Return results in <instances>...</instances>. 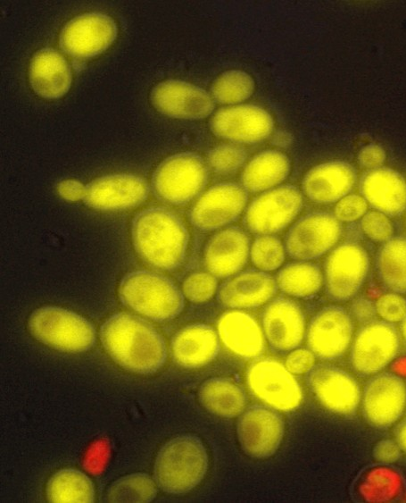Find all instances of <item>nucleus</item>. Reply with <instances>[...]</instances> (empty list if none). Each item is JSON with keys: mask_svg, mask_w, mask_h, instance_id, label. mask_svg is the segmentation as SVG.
Wrapping results in <instances>:
<instances>
[{"mask_svg": "<svg viewBox=\"0 0 406 503\" xmlns=\"http://www.w3.org/2000/svg\"><path fill=\"white\" fill-rule=\"evenodd\" d=\"M99 338L108 356L131 373L154 374L168 357L162 334L146 318L131 313L111 314L102 323Z\"/></svg>", "mask_w": 406, "mask_h": 503, "instance_id": "1", "label": "nucleus"}, {"mask_svg": "<svg viewBox=\"0 0 406 503\" xmlns=\"http://www.w3.org/2000/svg\"><path fill=\"white\" fill-rule=\"evenodd\" d=\"M133 247L147 265L173 272L184 263L189 232L182 218L163 206H151L137 213L130 226Z\"/></svg>", "mask_w": 406, "mask_h": 503, "instance_id": "2", "label": "nucleus"}, {"mask_svg": "<svg viewBox=\"0 0 406 503\" xmlns=\"http://www.w3.org/2000/svg\"><path fill=\"white\" fill-rule=\"evenodd\" d=\"M208 465L207 450L200 437L179 434L158 450L153 463V479L163 492L183 495L201 483Z\"/></svg>", "mask_w": 406, "mask_h": 503, "instance_id": "3", "label": "nucleus"}, {"mask_svg": "<svg viewBox=\"0 0 406 503\" xmlns=\"http://www.w3.org/2000/svg\"><path fill=\"white\" fill-rule=\"evenodd\" d=\"M118 297L124 306L155 323L177 318L185 307V297L175 282L149 270L124 274L119 283Z\"/></svg>", "mask_w": 406, "mask_h": 503, "instance_id": "4", "label": "nucleus"}, {"mask_svg": "<svg viewBox=\"0 0 406 503\" xmlns=\"http://www.w3.org/2000/svg\"><path fill=\"white\" fill-rule=\"evenodd\" d=\"M27 327L41 344L65 353H84L96 343V330L83 315L58 306H42L29 315Z\"/></svg>", "mask_w": 406, "mask_h": 503, "instance_id": "5", "label": "nucleus"}, {"mask_svg": "<svg viewBox=\"0 0 406 503\" xmlns=\"http://www.w3.org/2000/svg\"><path fill=\"white\" fill-rule=\"evenodd\" d=\"M210 169L200 155L186 151L164 158L154 169L151 187L154 196L171 205H185L203 192Z\"/></svg>", "mask_w": 406, "mask_h": 503, "instance_id": "6", "label": "nucleus"}, {"mask_svg": "<svg viewBox=\"0 0 406 503\" xmlns=\"http://www.w3.org/2000/svg\"><path fill=\"white\" fill-rule=\"evenodd\" d=\"M303 206V197L294 185L284 184L261 193L246 206L244 228L258 235H274L294 222Z\"/></svg>", "mask_w": 406, "mask_h": 503, "instance_id": "7", "label": "nucleus"}, {"mask_svg": "<svg viewBox=\"0 0 406 503\" xmlns=\"http://www.w3.org/2000/svg\"><path fill=\"white\" fill-rule=\"evenodd\" d=\"M400 332L383 320L364 323L352 339L349 363L360 376L378 373L398 356L401 348Z\"/></svg>", "mask_w": 406, "mask_h": 503, "instance_id": "8", "label": "nucleus"}, {"mask_svg": "<svg viewBox=\"0 0 406 503\" xmlns=\"http://www.w3.org/2000/svg\"><path fill=\"white\" fill-rule=\"evenodd\" d=\"M367 250L359 243L344 242L327 256L323 279L327 296L336 302H346L359 293L369 271Z\"/></svg>", "mask_w": 406, "mask_h": 503, "instance_id": "9", "label": "nucleus"}, {"mask_svg": "<svg viewBox=\"0 0 406 503\" xmlns=\"http://www.w3.org/2000/svg\"><path fill=\"white\" fill-rule=\"evenodd\" d=\"M342 232V223L333 214L308 213L288 229L284 241L286 255L296 261L318 259L335 247Z\"/></svg>", "mask_w": 406, "mask_h": 503, "instance_id": "10", "label": "nucleus"}, {"mask_svg": "<svg viewBox=\"0 0 406 503\" xmlns=\"http://www.w3.org/2000/svg\"><path fill=\"white\" fill-rule=\"evenodd\" d=\"M118 25L102 13H85L68 21L59 34L62 51L77 59H89L106 51L116 40Z\"/></svg>", "mask_w": 406, "mask_h": 503, "instance_id": "11", "label": "nucleus"}, {"mask_svg": "<svg viewBox=\"0 0 406 503\" xmlns=\"http://www.w3.org/2000/svg\"><path fill=\"white\" fill-rule=\"evenodd\" d=\"M247 201L248 192L240 183H217L197 198L189 211V221L203 232L224 229L238 220Z\"/></svg>", "mask_w": 406, "mask_h": 503, "instance_id": "12", "label": "nucleus"}, {"mask_svg": "<svg viewBox=\"0 0 406 503\" xmlns=\"http://www.w3.org/2000/svg\"><path fill=\"white\" fill-rule=\"evenodd\" d=\"M274 119L264 108L253 104L226 105L209 121L211 133L239 145H253L268 138L274 130Z\"/></svg>", "mask_w": 406, "mask_h": 503, "instance_id": "13", "label": "nucleus"}, {"mask_svg": "<svg viewBox=\"0 0 406 503\" xmlns=\"http://www.w3.org/2000/svg\"><path fill=\"white\" fill-rule=\"evenodd\" d=\"M246 383L254 396L280 411L294 410L302 399L301 385L293 373L272 358L253 362L246 371Z\"/></svg>", "mask_w": 406, "mask_h": 503, "instance_id": "14", "label": "nucleus"}, {"mask_svg": "<svg viewBox=\"0 0 406 503\" xmlns=\"http://www.w3.org/2000/svg\"><path fill=\"white\" fill-rule=\"evenodd\" d=\"M353 332L352 317L344 307L324 306L311 317L307 326L308 349L322 360L338 359L351 346Z\"/></svg>", "mask_w": 406, "mask_h": 503, "instance_id": "15", "label": "nucleus"}, {"mask_svg": "<svg viewBox=\"0 0 406 503\" xmlns=\"http://www.w3.org/2000/svg\"><path fill=\"white\" fill-rule=\"evenodd\" d=\"M149 99L157 112L174 119L202 120L215 109L210 92L181 80L170 79L157 83L152 88Z\"/></svg>", "mask_w": 406, "mask_h": 503, "instance_id": "16", "label": "nucleus"}, {"mask_svg": "<svg viewBox=\"0 0 406 503\" xmlns=\"http://www.w3.org/2000/svg\"><path fill=\"white\" fill-rule=\"evenodd\" d=\"M285 433V422L275 410L253 405L244 410L236 423V435L244 454L255 459L273 456Z\"/></svg>", "mask_w": 406, "mask_h": 503, "instance_id": "17", "label": "nucleus"}, {"mask_svg": "<svg viewBox=\"0 0 406 503\" xmlns=\"http://www.w3.org/2000/svg\"><path fill=\"white\" fill-rule=\"evenodd\" d=\"M147 181L131 173H111L86 185L84 204L94 210L118 212L137 207L149 196Z\"/></svg>", "mask_w": 406, "mask_h": 503, "instance_id": "18", "label": "nucleus"}, {"mask_svg": "<svg viewBox=\"0 0 406 503\" xmlns=\"http://www.w3.org/2000/svg\"><path fill=\"white\" fill-rule=\"evenodd\" d=\"M364 418L377 428L395 423L406 407V384L396 373H381L372 376L361 393Z\"/></svg>", "mask_w": 406, "mask_h": 503, "instance_id": "19", "label": "nucleus"}, {"mask_svg": "<svg viewBox=\"0 0 406 503\" xmlns=\"http://www.w3.org/2000/svg\"><path fill=\"white\" fill-rule=\"evenodd\" d=\"M309 390L327 410L338 415H352L360 398V387L348 372L327 364L314 365L306 373Z\"/></svg>", "mask_w": 406, "mask_h": 503, "instance_id": "20", "label": "nucleus"}, {"mask_svg": "<svg viewBox=\"0 0 406 503\" xmlns=\"http://www.w3.org/2000/svg\"><path fill=\"white\" fill-rule=\"evenodd\" d=\"M261 328L270 348L277 352L297 348L305 336V317L294 300L278 297L270 300L261 314Z\"/></svg>", "mask_w": 406, "mask_h": 503, "instance_id": "21", "label": "nucleus"}, {"mask_svg": "<svg viewBox=\"0 0 406 503\" xmlns=\"http://www.w3.org/2000/svg\"><path fill=\"white\" fill-rule=\"evenodd\" d=\"M251 240L240 227L228 226L214 233L203 249L207 272L228 279L243 270L250 258Z\"/></svg>", "mask_w": 406, "mask_h": 503, "instance_id": "22", "label": "nucleus"}, {"mask_svg": "<svg viewBox=\"0 0 406 503\" xmlns=\"http://www.w3.org/2000/svg\"><path fill=\"white\" fill-rule=\"evenodd\" d=\"M278 288L269 272L247 269L226 279L217 291L218 302L229 309L259 307L273 298Z\"/></svg>", "mask_w": 406, "mask_h": 503, "instance_id": "23", "label": "nucleus"}, {"mask_svg": "<svg viewBox=\"0 0 406 503\" xmlns=\"http://www.w3.org/2000/svg\"><path fill=\"white\" fill-rule=\"evenodd\" d=\"M357 180L355 168L342 160H333L311 168L302 180V193L319 205L335 204L351 193Z\"/></svg>", "mask_w": 406, "mask_h": 503, "instance_id": "24", "label": "nucleus"}, {"mask_svg": "<svg viewBox=\"0 0 406 503\" xmlns=\"http://www.w3.org/2000/svg\"><path fill=\"white\" fill-rule=\"evenodd\" d=\"M359 189L374 210L389 217L406 212V180L392 168L381 166L368 170L360 177Z\"/></svg>", "mask_w": 406, "mask_h": 503, "instance_id": "25", "label": "nucleus"}, {"mask_svg": "<svg viewBox=\"0 0 406 503\" xmlns=\"http://www.w3.org/2000/svg\"><path fill=\"white\" fill-rule=\"evenodd\" d=\"M220 348L218 332L203 323L182 327L170 341L173 361L186 369H197L210 364L218 356Z\"/></svg>", "mask_w": 406, "mask_h": 503, "instance_id": "26", "label": "nucleus"}, {"mask_svg": "<svg viewBox=\"0 0 406 503\" xmlns=\"http://www.w3.org/2000/svg\"><path fill=\"white\" fill-rule=\"evenodd\" d=\"M32 90L47 100L64 96L72 84V71L67 60L51 47L37 50L32 55L28 71Z\"/></svg>", "mask_w": 406, "mask_h": 503, "instance_id": "27", "label": "nucleus"}, {"mask_svg": "<svg viewBox=\"0 0 406 503\" xmlns=\"http://www.w3.org/2000/svg\"><path fill=\"white\" fill-rule=\"evenodd\" d=\"M217 332L223 345L235 355L254 358L265 349V336L258 322L242 310L232 309L220 315Z\"/></svg>", "mask_w": 406, "mask_h": 503, "instance_id": "28", "label": "nucleus"}, {"mask_svg": "<svg viewBox=\"0 0 406 503\" xmlns=\"http://www.w3.org/2000/svg\"><path fill=\"white\" fill-rule=\"evenodd\" d=\"M291 172V161L282 151H261L244 167L240 184L248 193H262L280 186Z\"/></svg>", "mask_w": 406, "mask_h": 503, "instance_id": "29", "label": "nucleus"}, {"mask_svg": "<svg viewBox=\"0 0 406 503\" xmlns=\"http://www.w3.org/2000/svg\"><path fill=\"white\" fill-rule=\"evenodd\" d=\"M198 399L208 412L226 418L240 415L246 404L244 390L232 380L223 377L205 380L199 387Z\"/></svg>", "mask_w": 406, "mask_h": 503, "instance_id": "30", "label": "nucleus"}, {"mask_svg": "<svg viewBox=\"0 0 406 503\" xmlns=\"http://www.w3.org/2000/svg\"><path fill=\"white\" fill-rule=\"evenodd\" d=\"M46 499L49 502H94L95 484L84 472L65 467L54 472L45 487Z\"/></svg>", "mask_w": 406, "mask_h": 503, "instance_id": "31", "label": "nucleus"}, {"mask_svg": "<svg viewBox=\"0 0 406 503\" xmlns=\"http://www.w3.org/2000/svg\"><path fill=\"white\" fill-rule=\"evenodd\" d=\"M378 279L390 291L406 294V237H392L379 247L375 260Z\"/></svg>", "mask_w": 406, "mask_h": 503, "instance_id": "32", "label": "nucleus"}, {"mask_svg": "<svg viewBox=\"0 0 406 503\" xmlns=\"http://www.w3.org/2000/svg\"><path fill=\"white\" fill-rule=\"evenodd\" d=\"M275 279L278 289L299 298L315 296L324 284L323 272L311 261L289 263L279 269Z\"/></svg>", "mask_w": 406, "mask_h": 503, "instance_id": "33", "label": "nucleus"}, {"mask_svg": "<svg viewBox=\"0 0 406 503\" xmlns=\"http://www.w3.org/2000/svg\"><path fill=\"white\" fill-rule=\"evenodd\" d=\"M255 80L247 71L230 69L220 73L210 87L215 103L226 105L243 104L254 93Z\"/></svg>", "mask_w": 406, "mask_h": 503, "instance_id": "34", "label": "nucleus"}, {"mask_svg": "<svg viewBox=\"0 0 406 503\" xmlns=\"http://www.w3.org/2000/svg\"><path fill=\"white\" fill-rule=\"evenodd\" d=\"M156 482L146 473H132L112 482L104 494L107 502H151L157 494Z\"/></svg>", "mask_w": 406, "mask_h": 503, "instance_id": "35", "label": "nucleus"}, {"mask_svg": "<svg viewBox=\"0 0 406 503\" xmlns=\"http://www.w3.org/2000/svg\"><path fill=\"white\" fill-rule=\"evenodd\" d=\"M360 489L369 501H389L398 497L402 490V480L394 469L377 466L367 474Z\"/></svg>", "mask_w": 406, "mask_h": 503, "instance_id": "36", "label": "nucleus"}, {"mask_svg": "<svg viewBox=\"0 0 406 503\" xmlns=\"http://www.w3.org/2000/svg\"><path fill=\"white\" fill-rule=\"evenodd\" d=\"M286 255L284 243L275 235H258L251 244L250 259L256 269L265 272L280 269Z\"/></svg>", "mask_w": 406, "mask_h": 503, "instance_id": "37", "label": "nucleus"}, {"mask_svg": "<svg viewBox=\"0 0 406 503\" xmlns=\"http://www.w3.org/2000/svg\"><path fill=\"white\" fill-rule=\"evenodd\" d=\"M246 159L245 147L243 145L230 142L212 147L206 155V163L210 171L220 176L236 173L244 166Z\"/></svg>", "mask_w": 406, "mask_h": 503, "instance_id": "38", "label": "nucleus"}, {"mask_svg": "<svg viewBox=\"0 0 406 503\" xmlns=\"http://www.w3.org/2000/svg\"><path fill=\"white\" fill-rule=\"evenodd\" d=\"M218 278L209 272H194L187 275L182 283V293L193 303L209 301L219 289Z\"/></svg>", "mask_w": 406, "mask_h": 503, "instance_id": "39", "label": "nucleus"}, {"mask_svg": "<svg viewBox=\"0 0 406 503\" xmlns=\"http://www.w3.org/2000/svg\"><path fill=\"white\" fill-rule=\"evenodd\" d=\"M362 233L370 240L384 243L394 234V226L390 217L377 210L368 211L360 220Z\"/></svg>", "mask_w": 406, "mask_h": 503, "instance_id": "40", "label": "nucleus"}, {"mask_svg": "<svg viewBox=\"0 0 406 503\" xmlns=\"http://www.w3.org/2000/svg\"><path fill=\"white\" fill-rule=\"evenodd\" d=\"M377 314L390 323H401L406 317V298L390 292L380 296L375 302Z\"/></svg>", "mask_w": 406, "mask_h": 503, "instance_id": "41", "label": "nucleus"}, {"mask_svg": "<svg viewBox=\"0 0 406 503\" xmlns=\"http://www.w3.org/2000/svg\"><path fill=\"white\" fill-rule=\"evenodd\" d=\"M368 208L369 205L360 194L350 193L336 203L333 214L341 223H349L360 221Z\"/></svg>", "mask_w": 406, "mask_h": 503, "instance_id": "42", "label": "nucleus"}, {"mask_svg": "<svg viewBox=\"0 0 406 503\" xmlns=\"http://www.w3.org/2000/svg\"><path fill=\"white\" fill-rule=\"evenodd\" d=\"M315 356L310 349L294 348L286 359V367L294 374L307 373L315 365Z\"/></svg>", "mask_w": 406, "mask_h": 503, "instance_id": "43", "label": "nucleus"}, {"mask_svg": "<svg viewBox=\"0 0 406 503\" xmlns=\"http://www.w3.org/2000/svg\"><path fill=\"white\" fill-rule=\"evenodd\" d=\"M386 158L385 151L377 144H369L358 153L357 160L360 167L373 170L383 166Z\"/></svg>", "mask_w": 406, "mask_h": 503, "instance_id": "44", "label": "nucleus"}, {"mask_svg": "<svg viewBox=\"0 0 406 503\" xmlns=\"http://www.w3.org/2000/svg\"><path fill=\"white\" fill-rule=\"evenodd\" d=\"M56 190L58 195L66 201H83L86 194V185L75 179H65L57 184Z\"/></svg>", "mask_w": 406, "mask_h": 503, "instance_id": "45", "label": "nucleus"}, {"mask_svg": "<svg viewBox=\"0 0 406 503\" xmlns=\"http://www.w3.org/2000/svg\"><path fill=\"white\" fill-rule=\"evenodd\" d=\"M373 456L375 459L380 463H394L400 458L401 449L396 441L383 440L375 446Z\"/></svg>", "mask_w": 406, "mask_h": 503, "instance_id": "46", "label": "nucleus"}, {"mask_svg": "<svg viewBox=\"0 0 406 503\" xmlns=\"http://www.w3.org/2000/svg\"><path fill=\"white\" fill-rule=\"evenodd\" d=\"M352 316L361 323H367L375 320L377 315L375 304L366 298H358L351 306Z\"/></svg>", "mask_w": 406, "mask_h": 503, "instance_id": "47", "label": "nucleus"}, {"mask_svg": "<svg viewBox=\"0 0 406 503\" xmlns=\"http://www.w3.org/2000/svg\"><path fill=\"white\" fill-rule=\"evenodd\" d=\"M394 438L401 450L406 453V419H403L396 425Z\"/></svg>", "mask_w": 406, "mask_h": 503, "instance_id": "48", "label": "nucleus"}, {"mask_svg": "<svg viewBox=\"0 0 406 503\" xmlns=\"http://www.w3.org/2000/svg\"><path fill=\"white\" fill-rule=\"evenodd\" d=\"M392 370L399 376L406 377V357L396 360L392 365Z\"/></svg>", "mask_w": 406, "mask_h": 503, "instance_id": "49", "label": "nucleus"}, {"mask_svg": "<svg viewBox=\"0 0 406 503\" xmlns=\"http://www.w3.org/2000/svg\"><path fill=\"white\" fill-rule=\"evenodd\" d=\"M400 333L401 336L403 338L404 341L406 342V317L402 322H401Z\"/></svg>", "mask_w": 406, "mask_h": 503, "instance_id": "50", "label": "nucleus"}]
</instances>
